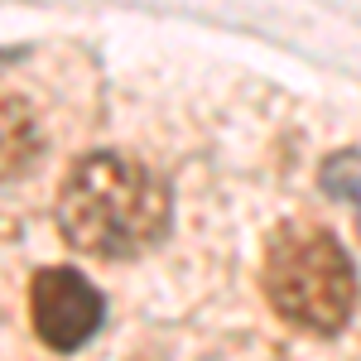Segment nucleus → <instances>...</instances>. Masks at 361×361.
Instances as JSON below:
<instances>
[{
    "label": "nucleus",
    "mask_w": 361,
    "mask_h": 361,
    "mask_svg": "<svg viewBox=\"0 0 361 361\" xmlns=\"http://www.w3.org/2000/svg\"><path fill=\"white\" fill-rule=\"evenodd\" d=\"M44 140H39V121L20 97H0V178H15L39 159Z\"/></svg>",
    "instance_id": "4"
},
{
    "label": "nucleus",
    "mask_w": 361,
    "mask_h": 361,
    "mask_svg": "<svg viewBox=\"0 0 361 361\" xmlns=\"http://www.w3.org/2000/svg\"><path fill=\"white\" fill-rule=\"evenodd\" d=\"M169 183L121 149H92L58 183V231L82 255L130 260L169 231Z\"/></svg>",
    "instance_id": "1"
},
{
    "label": "nucleus",
    "mask_w": 361,
    "mask_h": 361,
    "mask_svg": "<svg viewBox=\"0 0 361 361\" xmlns=\"http://www.w3.org/2000/svg\"><path fill=\"white\" fill-rule=\"evenodd\" d=\"M260 289L289 328L333 337L347 328L357 304V265L328 226L279 222L265 241Z\"/></svg>",
    "instance_id": "2"
},
{
    "label": "nucleus",
    "mask_w": 361,
    "mask_h": 361,
    "mask_svg": "<svg viewBox=\"0 0 361 361\" xmlns=\"http://www.w3.org/2000/svg\"><path fill=\"white\" fill-rule=\"evenodd\" d=\"M29 318H34V333H39L44 347L78 352L82 342L97 337L102 318H106V299L82 270L49 265L29 284Z\"/></svg>",
    "instance_id": "3"
},
{
    "label": "nucleus",
    "mask_w": 361,
    "mask_h": 361,
    "mask_svg": "<svg viewBox=\"0 0 361 361\" xmlns=\"http://www.w3.org/2000/svg\"><path fill=\"white\" fill-rule=\"evenodd\" d=\"M318 183L333 197H347V202H361V154L357 149H337L328 154V164L318 173Z\"/></svg>",
    "instance_id": "5"
}]
</instances>
